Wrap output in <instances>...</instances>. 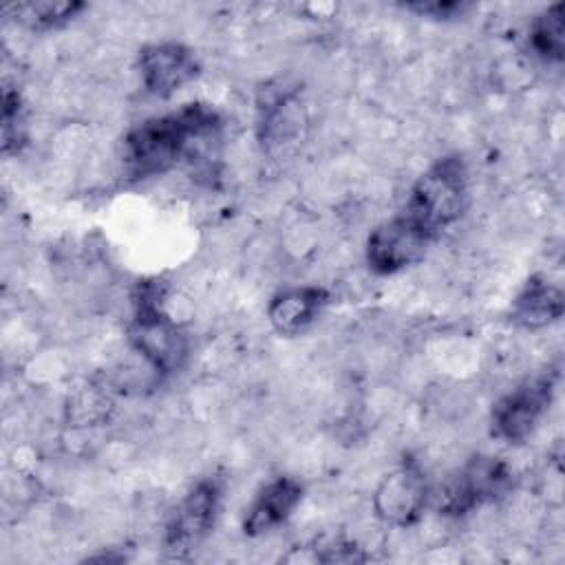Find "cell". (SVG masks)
Instances as JSON below:
<instances>
[{"instance_id": "cell-7", "label": "cell", "mask_w": 565, "mask_h": 565, "mask_svg": "<svg viewBox=\"0 0 565 565\" xmlns=\"http://www.w3.org/2000/svg\"><path fill=\"white\" fill-rule=\"evenodd\" d=\"M437 236L404 212L377 225L366 241V263L375 274L388 276L417 263Z\"/></svg>"}, {"instance_id": "cell-1", "label": "cell", "mask_w": 565, "mask_h": 565, "mask_svg": "<svg viewBox=\"0 0 565 565\" xmlns=\"http://www.w3.org/2000/svg\"><path fill=\"white\" fill-rule=\"evenodd\" d=\"M221 115L203 102L183 104L166 115L150 117L124 137V172L132 181H143L168 172L181 159L196 157L205 143L216 141Z\"/></svg>"}, {"instance_id": "cell-9", "label": "cell", "mask_w": 565, "mask_h": 565, "mask_svg": "<svg viewBox=\"0 0 565 565\" xmlns=\"http://www.w3.org/2000/svg\"><path fill=\"white\" fill-rule=\"evenodd\" d=\"M137 68L150 95L170 97L199 75V60L181 42H152L139 51Z\"/></svg>"}, {"instance_id": "cell-8", "label": "cell", "mask_w": 565, "mask_h": 565, "mask_svg": "<svg viewBox=\"0 0 565 565\" xmlns=\"http://www.w3.org/2000/svg\"><path fill=\"white\" fill-rule=\"evenodd\" d=\"M426 477L415 459H404L393 472H388L373 497L377 516L391 525H413L426 505Z\"/></svg>"}, {"instance_id": "cell-13", "label": "cell", "mask_w": 565, "mask_h": 565, "mask_svg": "<svg viewBox=\"0 0 565 565\" xmlns=\"http://www.w3.org/2000/svg\"><path fill=\"white\" fill-rule=\"evenodd\" d=\"M302 124L305 115L300 104L291 95H276L260 106L258 139L265 150L289 146L296 137H300Z\"/></svg>"}, {"instance_id": "cell-4", "label": "cell", "mask_w": 565, "mask_h": 565, "mask_svg": "<svg viewBox=\"0 0 565 565\" xmlns=\"http://www.w3.org/2000/svg\"><path fill=\"white\" fill-rule=\"evenodd\" d=\"M510 486L512 470L503 459L477 455L444 483L437 508L446 516H463L475 508L499 499Z\"/></svg>"}, {"instance_id": "cell-10", "label": "cell", "mask_w": 565, "mask_h": 565, "mask_svg": "<svg viewBox=\"0 0 565 565\" xmlns=\"http://www.w3.org/2000/svg\"><path fill=\"white\" fill-rule=\"evenodd\" d=\"M300 501H302V486L296 479L276 477L267 481L245 514L243 532L247 536H260L271 532L294 514Z\"/></svg>"}, {"instance_id": "cell-11", "label": "cell", "mask_w": 565, "mask_h": 565, "mask_svg": "<svg viewBox=\"0 0 565 565\" xmlns=\"http://www.w3.org/2000/svg\"><path fill=\"white\" fill-rule=\"evenodd\" d=\"M329 302V291L320 285H300L278 291L267 307V318L280 335H298L311 327Z\"/></svg>"}, {"instance_id": "cell-12", "label": "cell", "mask_w": 565, "mask_h": 565, "mask_svg": "<svg viewBox=\"0 0 565 565\" xmlns=\"http://www.w3.org/2000/svg\"><path fill=\"white\" fill-rule=\"evenodd\" d=\"M565 311L563 289L543 274H534L525 280L516 294L510 311V320L523 329H543L556 322Z\"/></svg>"}, {"instance_id": "cell-15", "label": "cell", "mask_w": 565, "mask_h": 565, "mask_svg": "<svg viewBox=\"0 0 565 565\" xmlns=\"http://www.w3.org/2000/svg\"><path fill=\"white\" fill-rule=\"evenodd\" d=\"M563 2H556L543 9L527 31V42L532 51L545 62L561 64L565 57V22H563Z\"/></svg>"}, {"instance_id": "cell-5", "label": "cell", "mask_w": 565, "mask_h": 565, "mask_svg": "<svg viewBox=\"0 0 565 565\" xmlns=\"http://www.w3.org/2000/svg\"><path fill=\"white\" fill-rule=\"evenodd\" d=\"M556 380L558 375L547 371L501 395L490 413L492 435L508 444L525 441L545 417L554 399Z\"/></svg>"}, {"instance_id": "cell-6", "label": "cell", "mask_w": 565, "mask_h": 565, "mask_svg": "<svg viewBox=\"0 0 565 565\" xmlns=\"http://www.w3.org/2000/svg\"><path fill=\"white\" fill-rule=\"evenodd\" d=\"M223 488L216 477H203L199 479L177 503L172 510L166 534H163V547L170 556L181 558L190 550H194L212 530L218 505H221Z\"/></svg>"}, {"instance_id": "cell-2", "label": "cell", "mask_w": 565, "mask_h": 565, "mask_svg": "<svg viewBox=\"0 0 565 565\" xmlns=\"http://www.w3.org/2000/svg\"><path fill=\"white\" fill-rule=\"evenodd\" d=\"M161 298L163 291L157 282H141L137 287L128 340L157 373H172L188 355V340L181 327L163 311Z\"/></svg>"}, {"instance_id": "cell-17", "label": "cell", "mask_w": 565, "mask_h": 565, "mask_svg": "<svg viewBox=\"0 0 565 565\" xmlns=\"http://www.w3.org/2000/svg\"><path fill=\"white\" fill-rule=\"evenodd\" d=\"M404 7L417 15H426V18H435V20H452V18H461L466 11H470L472 4L459 2V0H433V2L417 0V2H408Z\"/></svg>"}, {"instance_id": "cell-16", "label": "cell", "mask_w": 565, "mask_h": 565, "mask_svg": "<svg viewBox=\"0 0 565 565\" xmlns=\"http://www.w3.org/2000/svg\"><path fill=\"white\" fill-rule=\"evenodd\" d=\"M24 117H22V99L13 88L2 90V152H18L24 141Z\"/></svg>"}, {"instance_id": "cell-3", "label": "cell", "mask_w": 565, "mask_h": 565, "mask_svg": "<svg viewBox=\"0 0 565 565\" xmlns=\"http://www.w3.org/2000/svg\"><path fill=\"white\" fill-rule=\"evenodd\" d=\"M468 203V172L461 157L435 161L408 192L404 214L430 230L435 236L455 223Z\"/></svg>"}, {"instance_id": "cell-14", "label": "cell", "mask_w": 565, "mask_h": 565, "mask_svg": "<svg viewBox=\"0 0 565 565\" xmlns=\"http://www.w3.org/2000/svg\"><path fill=\"white\" fill-rule=\"evenodd\" d=\"M86 9L79 0H31V2H13L4 9L9 18H13L20 26L31 31H49L60 29L75 20Z\"/></svg>"}]
</instances>
